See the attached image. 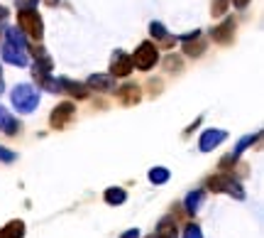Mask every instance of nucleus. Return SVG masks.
Instances as JSON below:
<instances>
[{"instance_id":"nucleus-1","label":"nucleus","mask_w":264,"mask_h":238,"mask_svg":"<svg viewBox=\"0 0 264 238\" xmlns=\"http://www.w3.org/2000/svg\"><path fill=\"white\" fill-rule=\"evenodd\" d=\"M10 101L17 113L30 115V113H34L37 106H39V89H34L32 84H17V86L10 91Z\"/></svg>"},{"instance_id":"nucleus-2","label":"nucleus","mask_w":264,"mask_h":238,"mask_svg":"<svg viewBox=\"0 0 264 238\" xmlns=\"http://www.w3.org/2000/svg\"><path fill=\"white\" fill-rule=\"evenodd\" d=\"M206 187L215 194H230V196L240 199V202L245 199V189L232 174H213V177L206 180Z\"/></svg>"},{"instance_id":"nucleus-3","label":"nucleus","mask_w":264,"mask_h":238,"mask_svg":"<svg viewBox=\"0 0 264 238\" xmlns=\"http://www.w3.org/2000/svg\"><path fill=\"white\" fill-rule=\"evenodd\" d=\"M17 23H20L22 32L30 34L34 42H39L44 37V25H42V17H39L37 8H32V10H20L17 12Z\"/></svg>"},{"instance_id":"nucleus-4","label":"nucleus","mask_w":264,"mask_h":238,"mask_svg":"<svg viewBox=\"0 0 264 238\" xmlns=\"http://www.w3.org/2000/svg\"><path fill=\"white\" fill-rule=\"evenodd\" d=\"M132 67H137L140 71H149V69L159 62V52H157V45L152 42H142V45L135 49V54H132Z\"/></svg>"},{"instance_id":"nucleus-5","label":"nucleus","mask_w":264,"mask_h":238,"mask_svg":"<svg viewBox=\"0 0 264 238\" xmlns=\"http://www.w3.org/2000/svg\"><path fill=\"white\" fill-rule=\"evenodd\" d=\"M0 57H3V62H8V64H12V67H27V64H30L27 49H25V47L12 45V42H8V39H5V45L0 47Z\"/></svg>"},{"instance_id":"nucleus-6","label":"nucleus","mask_w":264,"mask_h":238,"mask_svg":"<svg viewBox=\"0 0 264 238\" xmlns=\"http://www.w3.org/2000/svg\"><path fill=\"white\" fill-rule=\"evenodd\" d=\"M74 115H76V106L71 101H64L59 103L54 111H52V115H49V123H52V128L54 130H61V128H66V125L74 121Z\"/></svg>"},{"instance_id":"nucleus-7","label":"nucleus","mask_w":264,"mask_h":238,"mask_svg":"<svg viewBox=\"0 0 264 238\" xmlns=\"http://www.w3.org/2000/svg\"><path fill=\"white\" fill-rule=\"evenodd\" d=\"M132 59L127 52H122V49H115L113 52V59H110V74L113 76H130L132 74Z\"/></svg>"},{"instance_id":"nucleus-8","label":"nucleus","mask_w":264,"mask_h":238,"mask_svg":"<svg viewBox=\"0 0 264 238\" xmlns=\"http://www.w3.org/2000/svg\"><path fill=\"white\" fill-rule=\"evenodd\" d=\"M56 89L61 91V93H69V96H74L78 101H86L88 98V89L86 84H78V81H71L66 79V76H59L56 79Z\"/></svg>"},{"instance_id":"nucleus-9","label":"nucleus","mask_w":264,"mask_h":238,"mask_svg":"<svg viewBox=\"0 0 264 238\" xmlns=\"http://www.w3.org/2000/svg\"><path fill=\"white\" fill-rule=\"evenodd\" d=\"M225 137H228V133H225V130L210 128V130H206L203 135L198 137V150H201V152H210L213 148H218Z\"/></svg>"},{"instance_id":"nucleus-10","label":"nucleus","mask_w":264,"mask_h":238,"mask_svg":"<svg viewBox=\"0 0 264 238\" xmlns=\"http://www.w3.org/2000/svg\"><path fill=\"white\" fill-rule=\"evenodd\" d=\"M232 34H235V20H232V17H225V23L210 30V37H213L215 42H220V45H228L232 39Z\"/></svg>"},{"instance_id":"nucleus-11","label":"nucleus","mask_w":264,"mask_h":238,"mask_svg":"<svg viewBox=\"0 0 264 238\" xmlns=\"http://www.w3.org/2000/svg\"><path fill=\"white\" fill-rule=\"evenodd\" d=\"M115 93H118V98H120L125 106H135V103H140V98H142V91H140L137 84H122Z\"/></svg>"},{"instance_id":"nucleus-12","label":"nucleus","mask_w":264,"mask_h":238,"mask_svg":"<svg viewBox=\"0 0 264 238\" xmlns=\"http://www.w3.org/2000/svg\"><path fill=\"white\" fill-rule=\"evenodd\" d=\"M86 89H96V91H115V79L110 74H93L88 76Z\"/></svg>"},{"instance_id":"nucleus-13","label":"nucleus","mask_w":264,"mask_h":238,"mask_svg":"<svg viewBox=\"0 0 264 238\" xmlns=\"http://www.w3.org/2000/svg\"><path fill=\"white\" fill-rule=\"evenodd\" d=\"M149 34H152V37L162 47H166V49H169V47H174V42H176V37H171V34L166 32V27L162 23H152V25H149Z\"/></svg>"},{"instance_id":"nucleus-14","label":"nucleus","mask_w":264,"mask_h":238,"mask_svg":"<svg viewBox=\"0 0 264 238\" xmlns=\"http://www.w3.org/2000/svg\"><path fill=\"white\" fill-rule=\"evenodd\" d=\"M0 130H3L5 135H17V133H20V123H17L3 106H0Z\"/></svg>"},{"instance_id":"nucleus-15","label":"nucleus","mask_w":264,"mask_h":238,"mask_svg":"<svg viewBox=\"0 0 264 238\" xmlns=\"http://www.w3.org/2000/svg\"><path fill=\"white\" fill-rule=\"evenodd\" d=\"M154 236L157 238H176V221L174 219H169V216H164V219L157 224Z\"/></svg>"},{"instance_id":"nucleus-16","label":"nucleus","mask_w":264,"mask_h":238,"mask_svg":"<svg viewBox=\"0 0 264 238\" xmlns=\"http://www.w3.org/2000/svg\"><path fill=\"white\" fill-rule=\"evenodd\" d=\"M103 199H105L110 206H120L127 202V192H125L122 187H110V189H105Z\"/></svg>"},{"instance_id":"nucleus-17","label":"nucleus","mask_w":264,"mask_h":238,"mask_svg":"<svg viewBox=\"0 0 264 238\" xmlns=\"http://www.w3.org/2000/svg\"><path fill=\"white\" fill-rule=\"evenodd\" d=\"M25 236V221H10L0 228V238H22Z\"/></svg>"},{"instance_id":"nucleus-18","label":"nucleus","mask_w":264,"mask_h":238,"mask_svg":"<svg viewBox=\"0 0 264 238\" xmlns=\"http://www.w3.org/2000/svg\"><path fill=\"white\" fill-rule=\"evenodd\" d=\"M201 204H203V192H201V189H193V192L186 194V202H184V206H186L188 214H196L198 209H201Z\"/></svg>"},{"instance_id":"nucleus-19","label":"nucleus","mask_w":264,"mask_h":238,"mask_svg":"<svg viewBox=\"0 0 264 238\" xmlns=\"http://www.w3.org/2000/svg\"><path fill=\"white\" fill-rule=\"evenodd\" d=\"M203 52H206V42L203 39H188L184 45V54L186 57H201Z\"/></svg>"},{"instance_id":"nucleus-20","label":"nucleus","mask_w":264,"mask_h":238,"mask_svg":"<svg viewBox=\"0 0 264 238\" xmlns=\"http://www.w3.org/2000/svg\"><path fill=\"white\" fill-rule=\"evenodd\" d=\"M259 137H262V133H259V130H257L254 135H245V137H242V140H240V143L235 145V150H232V155H235V157H240L242 152H245V150L250 148V145H252L254 140H259Z\"/></svg>"},{"instance_id":"nucleus-21","label":"nucleus","mask_w":264,"mask_h":238,"mask_svg":"<svg viewBox=\"0 0 264 238\" xmlns=\"http://www.w3.org/2000/svg\"><path fill=\"white\" fill-rule=\"evenodd\" d=\"M149 182L152 184H166L169 182V170L166 167H152L149 170Z\"/></svg>"},{"instance_id":"nucleus-22","label":"nucleus","mask_w":264,"mask_h":238,"mask_svg":"<svg viewBox=\"0 0 264 238\" xmlns=\"http://www.w3.org/2000/svg\"><path fill=\"white\" fill-rule=\"evenodd\" d=\"M228 5H230V0H213L210 15H213V17H223V15L228 12Z\"/></svg>"},{"instance_id":"nucleus-23","label":"nucleus","mask_w":264,"mask_h":238,"mask_svg":"<svg viewBox=\"0 0 264 238\" xmlns=\"http://www.w3.org/2000/svg\"><path fill=\"white\" fill-rule=\"evenodd\" d=\"M164 67H166V71H171V74H179L181 71V57L179 54H169V57L164 59Z\"/></svg>"},{"instance_id":"nucleus-24","label":"nucleus","mask_w":264,"mask_h":238,"mask_svg":"<svg viewBox=\"0 0 264 238\" xmlns=\"http://www.w3.org/2000/svg\"><path fill=\"white\" fill-rule=\"evenodd\" d=\"M184 238H203V231H201L198 224H188V226L184 228Z\"/></svg>"},{"instance_id":"nucleus-25","label":"nucleus","mask_w":264,"mask_h":238,"mask_svg":"<svg viewBox=\"0 0 264 238\" xmlns=\"http://www.w3.org/2000/svg\"><path fill=\"white\" fill-rule=\"evenodd\" d=\"M15 160H17V152H12V150H8V148H3V145H0V162L10 165V162H15Z\"/></svg>"},{"instance_id":"nucleus-26","label":"nucleus","mask_w":264,"mask_h":238,"mask_svg":"<svg viewBox=\"0 0 264 238\" xmlns=\"http://www.w3.org/2000/svg\"><path fill=\"white\" fill-rule=\"evenodd\" d=\"M235 162H237V157H235V155H225V157L220 160V170H228V167H235Z\"/></svg>"},{"instance_id":"nucleus-27","label":"nucleus","mask_w":264,"mask_h":238,"mask_svg":"<svg viewBox=\"0 0 264 238\" xmlns=\"http://www.w3.org/2000/svg\"><path fill=\"white\" fill-rule=\"evenodd\" d=\"M120 238H140V228H130V231L120 233Z\"/></svg>"},{"instance_id":"nucleus-28","label":"nucleus","mask_w":264,"mask_h":238,"mask_svg":"<svg viewBox=\"0 0 264 238\" xmlns=\"http://www.w3.org/2000/svg\"><path fill=\"white\" fill-rule=\"evenodd\" d=\"M247 3H250V0H232L235 8H247Z\"/></svg>"},{"instance_id":"nucleus-29","label":"nucleus","mask_w":264,"mask_h":238,"mask_svg":"<svg viewBox=\"0 0 264 238\" xmlns=\"http://www.w3.org/2000/svg\"><path fill=\"white\" fill-rule=\"evenodd\" d=\"M8 15H10V12H8V8H3V5H0V20H5Z\"/></svg>"},{"instance_id":"nucleus-30","label":"nucleus","mask_w":264,"mask_h":238,"mask_svg":"<svg viewBox=\"0 0 264 238\" xmlns=\"http://www.w3.org/2000/svg\"><path fill=\"white\" fill-rule=\"evenodd\" d=\"M5 91V84H3V64H0V93Z\"/></svg>"},{"instance_id":"nucleus-31","label":"nucleus","mask_w":264,"mask_h":238,"mask_svg":"<svg viewBox=\"0 0 264 238\" xmlns=\"http://www.w3.org/2000/svg\"><path fill=\"white\" fill-rule=\"evenodd\" d=\"M44 3H47V5H52V8H54V5H59V0H44Z\"/></svg>"},{"instance_id":"nucleus-32","label":"nucleus","mask_w":264,"mask_h":238,"mask_svg":"<svg viewBox=\"0 0 264 238\" xmlns=\"http://www.w3.org/2000/svg\"><path fill=\"white\" fill-rule=\"evenodd\" d=\"M149 238H157V236H154V233H152V236H149Z\"/></svg>"}]
</instances>
